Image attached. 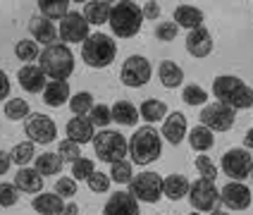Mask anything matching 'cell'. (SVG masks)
Returning a JSON list of instances; mask_svg holds the SVG:
<instances>
[{
  "label": "cell",
  "instance_id": "11",
  "mask_svg": "<svg viewBox=\"0 0 253 215\" xmlns=\"http://www.w3.org/2000/svg\"><path fill=\"white\" fill-rule=\"evenodd\" d=\"M24 131L34 143H50L57 139V125L43 113H31L24 120Z\"/></svg>",
  "mask_w": 253,
  "mask_h": 215
},
{
  "label": "cell",
  "instance_id": "9",
  "mask_svg": "<svg viewBox=\"0 0 253 215\" xmlns=\"http://www.w3.org/2000/svg\"><path fill=\"white\" fill-rule=\"evenodd\" d=\"M151 74H153V67L148 62V57L143 55H129L122 65V84L125 86H131V88H139V86L148 84L151 82Z\"/></svg>",
  "mask_w": 253,
  "mask_h": 215
},
{
  "label": "cell",
  "instance_id": "36",
  "mask_svg": "<svg viewBox=\"0 0 253 215\" xmlns=\"http://www.w3.org/2000/svg\"><path fill=\"white\" fill-rule=\"evenodd\" d=\"M5 115L10 120H27L29 117V103L24 98H10L5 103Z\"/></svg>",
  "mask_w": 253,
  "mask_h": 215
},
{
  "label": "cell",
  "instance_id": "37",
  "mask_svg": "<svg viewBox=\"0 0 253 215\" xmlns=\"http://www.w3.org/2000/svg\"><path fill=\"white\" fill-rule=\"evenodd\" d=\"M131 177H134V172H131V163L129 160H120V163H113V170H110V179L117 182V184H126V182H131Z\"/></svg>",
  "mask_w": 253,
  "mask_h": 215
},
{
  "label": "cell",
  "instance_id": "4",
  "mask_svg": "<svg viewBox=\"0 0 253 215\" xmlns=\"http://www.w3.org/2000/svg\"><path fill=\"white\" fill-rule=\"evenodd\" d=\"M117 55V43L113 36L108 34H91L84 43H82V57L88 67L93 70H103V67H110V62Z\"/></svg>",
  "mask_w": 253,
  "mask_h": 215
},
{
  "label": "cell",
  "instance_id": "51",
  "mask_svg": "<svg viewBox=\"0 0 253 215\" xmlns=\"http://www.w3.org/2000/svg\"><path fill=\"white\" fill-rule=\"evenodd\" d=\"M244 146H246V151H249V148H253V127L246 131V136H244Z\"/></svg>",
  "mask_w": 253,
  "mask_h": 215
},
{
  "label": "cell",
  "instance_id": "19",
  "mask_svg": "<svg viewBox=\"0 0 253 215\" xmlns=\"http://www.w3.org/2000/svg\"><path fill=\"white\" fill-rule=\"evenodd\" d=\"M96 131H93V125L88 122V117H72L67 122V139L74 143H88L93 141Z\"/></svg>",
  "mask_w": 253,
  "mask_h": 215
},
{
  "label": "cell",
  "instance_id": "39",
  "mask_svg": "<svg viewBox=\"0 0 253 215\" xmlns=\"http://www.w3.org/2000/svg\"><path fill=\"white\" fill-rule=\"evenodd\" d=\"M184 103H189V105H206V100H208V93L196 84H189L184 86V93H182Z\"/></svg>",
  "mask_w": 253,
  "mask_h": 215
},
{
  "label": "cell",
  "instance_id": "48",
  "mask_svg": "<svg viewBox=\"0 0 253 215\" xmlns=\"http://www.w3.org/2000/svg\"><path fill=\"white\" fill-rule=\"evenodd\" d=\"M10 98V77L0 70V100Z\"/></svg>",
  "mask_w": 253,
  "mask_h": 215
},
{
  "label": "cell",
  "instance_id": "54",
  "mask_svg": "<svg viewBox=\"0 0 253 215\" xmlns=\"http://www.w3.org/2000/svg\"><path fill=\"white\" fill-rule=\"evenodd\" d=\"M189 215H201V213H198V211H194V213H189Z\"/></svg>",
  "mask_w": 253,
  "mask_h": 215
},
{
  "label": "cell",
  "instance_id": "42",
  "mask_svg": "<svg viewBox=\"0 0 253 215\" xmlns=\"http://www.w3.org/2000/svg\"><path fill=\"white\" fill-rule=\"evenodd\" d=\"M196 170L201 172L203 179H211V182L217 179V168H215V163H212L208 156H203V153L196 158Z\"/></svg>",
  "mask_w": 253,
  "mask_h": 215
},
{
  "label": "cell",
  "instance_id": "23",
  "mask_svg": "<svg viewBox=\"0 0 253 215\" xmlns=\"http://www.w3.org/2000/svg\"><path fill=\"white\" fill-rule=\"evenodd\" d=\"M110 10H113L110 2H105V0H93V2H86L82 14H84V19L88 24L100 27V24H105V22L110 19Z\"/></svg>",
  "mask_w": 253,
  "mask_h": 215
},
{
  "label": "cell",
  "instance_id": "16",
  "mask_svg": "<svg viewBox=\"0 0 253 215\" xmlns=\"http://www.w3.org/2000/svg\"><path fill=\"white\" fill-rule=\"evenodd\" d=\"M186 50L194 57H208L212 53V36L206 27H198L194 31H189L186 36Z\"/></svg>",
  "mask_w": 253,
  "mask_h": 215
},
{
  "label": "cell",
  "instance_id": "31",
  "mask_svg": "<svg viewBox=\"0 0 253 215\" xmlns=\"http://www.w3.org/2000/svg\"><path fill=\"white\" fill-rule=\"evenodd\" d=\"M139 115L146 122H158V120H165V117H168V105H165V100L148 98L141 103Z\"/></svg>",
  "mask_w": 253,
  "mask_h": 215
},
{
  "label": "cell",
  "instance_id": "18",
  "mask_svg": "<svg viewBox=\"0 0 253 215\" xmlns=\"http://www.w3.org/2000/svg\"><path fill=\"white\" fill-rule=\"evenodd\" d=\"M14 186L24 194H41L43 174L36 168H19V172L14 174Z\"/></svg>",
  "mask_w": 253,
  "mask_h": 215
},
{
  "label": "cell",
  "instance_id": "24",
  "mask_svg": "<svg viewBox=\"0 0 253 215\" xmlns=\"http://www.w3.org/2000/svg\"><path fill=\"white\" fill-rule=\"evenodd\" d=\"M67 98H70V84L67 82H48L43 88V103L45 105L60 108V105L67 103Z\"/></svg>",
  "mask_w": 253,
  "mask_h": 215
},
{
  "label": "cell",
  "instance_id": "47",
  "mask_svg": "<svg viewBox=\"0 0 253 215\" xmlns=\"http://www.w3.org/2000/svg\"><path fill=\"white\" fill-rule=\"evenodd\" d=\"M141 12H143V19H158V17H160V2H155V0L146 2V5L141 7Z\"/></svg>",
  "mask_w": 253,
  "mask_h": 215
},
{
  "label": "cell",
  "instance_id": "52",
  "mask_svg": "<svg viewBox=\"0 0 253 215\" xmlns=\"http://www.w3.org/2000/svg\"><path fill=\"white\" fill-rule=\"evenodd\" d=\"M212 215H229V213H225V211H220V208H215V211H212Z\"/></svg>",
  "mask_w": 253,
  "mask_h": 215
},
{
  "label": "cell",
  "instance_id": "46",
  "mask_svg": "<svg viewBox=\"0 0 253 215\" xmlns=\"http://www.w3.org/2000/svg\"><path fill=\"white\" fill-rule=\"evenodd\" d=\"M177 34H179V27H177L174 22H163V24L155 27V39H158V41H165V43L174 41Z\"/></svg>",
  "mask_w": 253,
  "mask_h": 215
},
{
  "label": "cell",
  "instance_id": "3",
  "mask_svg": "<svg viewBox=\"0 0 253 215\" xmlns=\"http://www.w3.org/2000/svg\"><path fill=\"white\" fill-rule=\"evenodd\" d=\"M41 67L45 77H50L53 82H65L74 72V55H72L70 45L65 43H55L41 50Z\"/></svg>",
  "mask_w": 253,
  "mask_h": 215
},
{
  "label": "cell",
  "instance_id": "41",
  "mask_svg": "<svg viewBox=\"0 0 253 215\" xmlns=\"http://www.w3.org/2000/svg\"><path fill=\"white\" fill-rule=\"evenodd\" d=\"M17 201H19V189L10 182H2L0 184V208H12Z\"/></svg>",
  "mask_w": 253,
  "mask_h": 215
},
{
  "label": "cell",
  "instance_id": "43",
  "mask_svg": "<svg viewBox=\"0 0 253 215\" xmlns=\"http://www.w3.org/2000/svg\"><path fill=\"white\" fill-rule=\"evenodd\" d=\"M86 182H88V189H91V191H96V194H105V191L110 189V182H113V179H110L105 172L96 170L88 179H86Z\"/></svg>",
  "mask_w": 253,
  "mask_h": 215
},
{
  "label": "cell",
  "instance_id": "1",
  "mask_svg": "<svg viewBox=\"0 0 253 215\" xmlns=\"http://www.w3.org/2000/svg\"><path fill=\"white\" fill-rule=\"evenodd\" d=\"M212 96L217 98V103H225L234 110L253 108V88L232 74H222L212 82Z\"/></svg>",
  "mask_w": 253,
  "mask_h": 215
},
{
  "label": "cell",
  "instance_id": "2",
  "mask_svg": "<svg viewBox=\"0 0 253 215\" xmlns=\"http://www.w3.org/2000/svg\"><path fill=\"white\" fill-rule=\"evenodd\" d=\"M108 24H110V29H113V34L117 39H131V36H136L141 31V24H143L141 5L131 2V0L115 2L113 10H110Z\"/></svg>",
  "mask_w": 253,
  "mask_h": 215
},
{
  "label": "cell",
  "instance_id": "5",
  "mask_svg": "<svg viewBox=\"0 0 253 215\" xmlns=\"http://www.w3.org/2000/svg\"><path fill=\"white\" fill-rule=\"evenodd\" d=\"M163 151V141H160V134L153 127H141L134 131L131 141H129V156L131 163L136 165H151L160 158Z\"/></svg>",
  "mask_w": 253,
  "mask_h": 215
},
{
  "label": "cell",
  "instance_id": "10",
  "mask_svg": "<svg viewBox=\"0 0 253 215\" xmlns=\"http://www.w3.org/2000/svg\"><path fill=\"white\" fill-rule=\"evenodd\" d=\"M189 201H191V206L196 208L198 213L215 211L217 203H220V191H217L215 182L201 177V179H196L194 184L189 186Z\"/></svg>",
  "mask_w": 253,
  "mask_h": 215
},
{
  "label": "cell",
  "instance_id": "27",
  "mask_svg": "<svg viewBox=\"0 0 253 215\" xmlns=\"http://www.w3.org/2000/svg\"><path fill=\"white\" fill-rule=\"evenodd\" d=\"M34 211L41 215H62V208H65V201L62 196H57V194H41V196H36L34 199Z\"/></svg>",
  "mask_w": 253,
  "mask_h": 215
},
{
  "label": "cell",
  "instance_id": "12",
  "mask_svg": "<svg viewBox=\"0 0 253 215\" xmlns=\"http://www.w3.org/2000/svg\"><path fill=\"white\" fill-rule=\"evenodd\" d=\"M253 156L246 148H229L222 156V172L227 177H232V182H244V177H249L251 172Z\"/></svg>",
  "mask_w": 253,
  "mask_h": 215
},
{
  "label": "cell",
  "instance_id": "45",
  "mask_svg": "<svg viewBox=\"0 0 253 215\" xmlns=\"http://www.w3.org/2000/svg\"><path fill=\"white\" fill-rule=\"evenodd\" d=\"M55 194L62 199H72L77 194V179L74 177H60L55 182Z\"/></svg>",
  "mask_w": 253,
  "mask_h": 215
},
{
  "label": "cell",
  "instance_id": "38",
  "mask_svg": "<svg viewBox=\"0 0 253 215\" xmlns=\"http://www.w3.org/2000/svg\"><path fill=\"white\" fill-rule=\"evenodd\" d=\"M88 122L93 127H108L113 122V110L108 105H93L91 113H88Z\"/></svg>",
  "mask_w": 253,
  "mask_h": 215
},
{
  "label": "cell",
  "instance_id": "33",
  "mask_svg": "<svg viewBox=\"0 0 253 215\" xmlns=\"http://www.w3.org/2000/svg\"><path fill=\"white\" fill-rule=\"evenodd\" d=\"M14 55L19 57L22 62H34L36 57H41V50H39V43L36 41H29V39H22V41H17L14 45Z\"/></svg>",
  "mask_w": 253,
  "mask_h": 215
},
{
  "label": "cell",
  "instance_id": "7",
  "mask_svg": "<svg viewBox=\"0 0 253 215\" xmlns=\"http://www.w3.org/2000/svg\"><path fill=\"white\" fill-rule=\"evenodd\" d=\"M93 148L103 163H120L126 158V139L120 131H110V129L98 131L93 136Z\"/></svg>",
  "mask_w": 253,
  "mask_h": 215
},
{
  "label": "cell",
  "instance_id": "30",
  "mask_svg": "<svg viewBox=\"0 0 253 215\" xmlns=\"http://www.w3.org/2000/svg\"><path fill=\"white\" fill-rule=\"evenodd\" d=\"M39 7H41V17L43 19H48V22L62 19V17H67V14L72 12L67 0H41Z\"/></svg>",
  "mask_w": 253,
  "mask_h": 215
},
{
  "label": "cell",
  "instance_id": "15",
  "mask_svg": "<svg viewBox=\"0 0 253 215\" xmlns=\"http://www.w3.org/2000/svg\"><path fill=\"white\" fill-rule=\"evenodd\" d=\"M103 215H139V201L126 191H115L105 203Z\"/></svg>",
  "mask_w": 253,
  "mask_h": 215
},
{
  "label": "cell",
  "instance_id": "32",
  "mask_svg": "<svg viewBox=\"0 0 253 215\" xmlns=\"http://www.w3.org/2000/svg\"><path fill=\"white\" fill-rule=\"evenodd\" d=\"M62 158L57 156V153H41V156L36 158V170L41 172L43 177H50V174H60V170H62Z\"/></svg>",
  "mask_w": 253,
  "mask_h": 215
},
{
  "label": "cell",
  "instance_id": "25",
  "mask_svg": "<svg viewBox=\"0 0 253 215\" xmlns=\"http://www.w3.org/2000/svg\"><path fill=\"white\" fill-rule=\"evenodd\" d=\"M158 77H160V82H163L165 88H177L184 82V70L177 62H172V60H163L160 67H158Z\"/></svg>",
  "mask_w": 253,
  "mask_h": 215
},
{
  "label": "cell",
  "instance_id": "40",
  "mask_svg": "<svg viewBox=\"0 0 253 215\" xmlns=\"http://www.w3.org/2000/svg\"><path fill=\"white\" fill-rule=\"evenodd\" d=\"M96 172V165L91 158H79L77 163H72V177L74 179H88Z\"/></svg>",
  "mask_w": 253,
  "mask_h": 215
},
{
  "label": "cell",
  "instance_id": "28",
  "mask_svg": "<svg viewBox=\"0 0 253 215\" xmlns=\"http://www.w3.org/2000/svg\"><path fill=\"white\" fill-rule=\"evenodd\" d=\"M189 146L198 151V153H206V151H211L212 146H215V136H212V131L208 127H203V125H198L189 131Z\"/></svg>",
  "mask_w": 253,
  "mask_h": 215
},
{
  "label": "cell",
  "instance_id": "29",
  "mask_svg": "<svg viewBox=\"0 0 253 215\" xmlns=\"http://www.w3.org/2000/svg\"><path fill=\"white\" fill-rule=\"evenodd\" d=\"M189 179L184 174H169L165 177V186H163V194L168 196L169 201H179L189 194Z\"/></svg>",
  "mask_w": 253,
  "mask_h": 215
},
{
  "label": "cell",
  "instance_id": "13",
  "mask_svg": "<svg viewBox=\"0 0 253 215\" xmlns=\"http://www.w3.org/2000/svg\"><path fill=\"white\" fill-rule=\"evenodd\" d=\"M88 22L84 19L82 12H70L67 17L60 19V29H57V36L65 43H84L91 34H88Z\"/></svg>",
  "mask_w": 253,
  "mask_h": 215
},
{
  "label": "cell",
  "instance_id": "50",
  "mask_svg": "<svg viewBox=\"0 0 253 215\" xmlns=\"http://www.w3.org/2000/svg\"><path fill=\"white\" fill-rule=\"evenodd\" d=\"M62 215H79V206L77 203H65V208H62Z\"/></svg>",
  "mask_w": 253,
  "mask_h": 215
},
{
  "label": "cell",
  "instance_id": "17",
  "mask_svg": "<svg viewBox=\"0 0 253 215\" xmlns=\"http://www.w3.org/2000/svg\"><path fill=\"white\" fill-rule=\"evenodd\" d=\"M17 79H19V84L24 91L29 93H43V88L48 84V77L43 74L41 67H36V65H24L19 74H17Z\"/></svg>",
  "mask_w": 253,
  "mask_h": 215
},
{
  "label": "cell",
  "instance_id": "21",
  "mask_svg": "<svg viewBox=\"0 0 253 215\" xmlns=\"http://www.w3.org/2000/svg\"><path fill=\"white\" fill-rule=\"evenodd\" d=\"M29 29H31V36H34L36 43H45V48H48V45H55L57 29L53 22H48V19H43V17H31Z\"/></svg>",
  "mask_w": 253,
  "mask_h": 215
},
{
  "label": "cell",
  "instance_id": "49",
  "mask_svg": "<svg viewBox=\"0 0 253 215\" xmlns=\"http://www.w3.org/2000/svg\"><path fill=\"white\" fill-rule=\"evenodd\" d=\"M10 163H12V158L7 151H0V174H5V172L10 170Z\"/></svg>",
  "mask_w": 253,
  "mask_h": 215
},
{
  "label": "cell",
  "instance_id": "22",
  "mask_svg": "<svg viewBox=\"0 0 253 215\" xmlns=\"http://www.w3.org/2000/svg\"><path fill=\"white\" fill-rule=\"evenodd\" d=\"M174 24L194 31V29L203 27V12L194 5H177L174 7Z\"/></svg>",
  "mask_w": 253,
  "mask_h": 215
},
{
  "label": "cell",
  "instance_id": "20",
  "mask_svg": "<svg viewBox=\"0 0 253 215\" xmlns=\"http://www.w3.org/2000/svg\"><path fill=\"white\" fill-rule=\"evenodd\" d=\"M184 134H186V117L182 113H169L163 125V136L168 139V143L177 146L184 141Z\"/></svg>",
  "mask_w": 253,
  "mask_h": 215
},
{
  "label": "cell",
  "instance_id": "35",
  "mask_svg": "<svg viewBox=\"0 0 253 215\" xmlns=\"http://www.w3.org/2000/svg\"><path fill=\"white\" fill-rule=\"evenodd\" d=\"M34 153H36L34 141H22V143H17V146L12 148L10 158H12V163L22 165V168H27L29 163H31V158H34Z\"/></svg>",
  "mask_w": 253,
  "mask_h": 215
},
{
  "label": "cell",
  "instance_id": "14",
  "mask_svg": "<svg viewBox=\"0 0 253 215\" xmlns=\"http://www.w3.org/2000/svg\"><path fill=\"white\" fill-rule=\"evenodd\" d=\"M220 201L229 211H246L251 206V189L244 182H229L220 191Z\"/></svg>",
  "mask_w": 253,
  "mask_h": 215
},
{
  "label": "cell",
  "instance_id": "34",
  "mask_svg": "<svg viewBox=\"0 0 253 215\" xmlns=\"http://www.w3.org/2000/svg\"><path fill=\"white\" fill-rule=\"evenodd\" d=\"M70 108H72V113H74V117H84L93 108V96L88 91H79V93H74L70 98Z\"/></svg>",
  "mask_w": 253,
  "mask_h": 215
},
{
  "label": "cell",
  "instance_id": "44",
  "mask_svg": "<svg viewBox=\"0 0 253 215\" xmlns=\"http://www.w3.org/2000/svg\"><path fill=\"white\" fill-rule=\"evenodd\" d=\"M57 156L62 158V160H67V163H77V160L82 158L79 143H74V141H70V139H65V141L60 143V151H57Z\"/></svg>",
  "mask_w": 253,
  "mask_h": 215
},
{
  "label": "cell",
  "instance_id": "26",
  "mask_svg": "<svg viewBox=\"0 0 253 215\" xmlns=\"http://www.w3.org/2000/svg\"><path fill=\"white\" fill-rule=\"evenodd\" d=\"M110 110H113V122L122 125V127H134L139 122V110L129 100H117Z\"/></svg>",
  "mask_w": 253,
  "mask_h": 215
},
{
  "label": "cell",
  "instance_id": "6",
  "mask_svg": "<svg viewBox=\"0 0 253 215\" xmlns=\"http://www.w3.org/2000/svg\"><path fill=\"white\" fill-rule=\"evenodd\" d=\"M163 186H165V179L158 172L143 170L141 174L131 177L129 194L136 201H143V203H158V201L163 199Z\"/></svg>",
  "mask_w": 253,
  "mask_h": 215
},
{
  "label": "cell",
  "instance_id": "8",
  "mask_svg": "<svg viewBox=\"0 0 253 215\" xmlns=\"http://www.w3.org/2000/svg\"><path fill=\"white\" fill-rule=\"evenodd\" d=\"M234 120H237V110L225 103H211L201 113V125L211 131H229L234 127Z\"/></svg>",
  "mask_w": 253,
  "mask_h": 215
},
{
  "label": "cell",
  "instance_id": "53",
  "mask_svg": "<svg viewBox=\"0 0 253 215\" xmlns=\"http://www.w3.org/2000/svg\"><path fill=\"white\" fill-rule=\"evenodd\" d=\"M249 177H253V163H251V172H249Z\"/></svg>",
  "mask_w": 253,
  "mask_h": 215
}]
</instances>
